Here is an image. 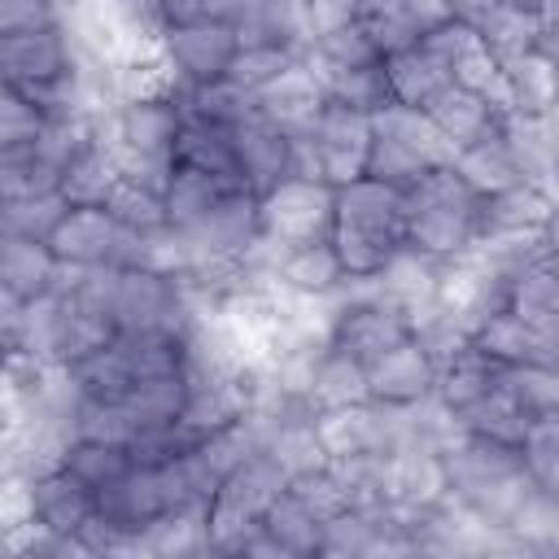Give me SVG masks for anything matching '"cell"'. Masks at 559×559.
Segmentation results:
<instances>
[{
  "label": "cell",
  "mask_w": 559,
  "mask_h": 559,
  "mask_svg": "<svg viewBox=\"0 0 559 559\" xmlns=\"http://www.w3.org/2000/svg\"><path fill=\"white\" fill-rule=\"evenodd\" d=\"M349 280H376L406 253V197L371 175L336 188L328 231Z\"/></svg>",
  "instance_id": "cell-1"
},
{
  "label": "cell",
  "mask_w": 559,
  "mask_h": 559,
  "mask_svg": "<svg viewBox=\"0 0 559 559\" xmlns=\"http://www.w3.org/2000/svg\"><path fill=\"white\" fill-rule=\"evenodd\" d=\"M406 197V253L459 258L480 245V197L459 179L454 166L428 170Z\"/></svg>",
  "instance_id": "cell-2"
},
{
  "label": "cell",
  "mask_w": 559,
  "mask_h": 559,
  "mask_svg": "<svg viewBox=\"0 0 559 559\" xmlns=\"http://www.w3.org/2000/svg\"><path fill=\"white\" fill-rule=\"evenodd\" d=\"M293 472L266 450V445H253L249 454H240L223 480L214 485L210 502H205V550L214 555H231L236 542L245 533H253L262 524V515L275 507V498L288 489Z\"/></svg>",
  "instance_id": "cell-3"
},
{
  "label": "cell",
  "mask_w": 559,
  "mask_h": 559,
  "mask_svg": "<svg viewBox=\"0 0 559 559\" xmlns=\"http://www.w3.org/2000/svg\"><path fill=\"white\" fill-rule=\"evenodd\" d=\"M332 210H336V188L328 179L284 175L275 188L258 197V245H271L284 253L297 245L328 240Z\"/></svg>",
  "instance_id": "cell-4"
},
{
  "label": "cell",
  "mask_w": 559,
  "mask_h": 559,
  "mask_svg": "<svg viewBox=\"0 0 559 559\" xmlns=\"http://www.w3.org/2000/svg\"><path fill=\"white\" fill-rule=\"evenodd\" d=\"M183 100L179 92H140L118 109V148L122 170H140L157 183H166V170L175 162V144L183 135Z\"/></svg>",
  "instance_id": "cell-5"
},
{
  "label": "cell",
  "mask_w": 559,
  "mask_h": 559,
  "mask_svg": "<svg viewBox=\"0 0 559 559\" xmlns=\"http://www.w3.org/2000/svg\"><path fill=\"white\" fill-rule=\"evenodd\" d=\"M0 70H4V87L26 92V96L57 109V92L70 83V70H74L70 39H66L61 22L39 26V31L0 35Z\"/></svg>",
  "instance_id": "cell-6"
},
{
  "label": "cell",
  "mask_w": 559,
  "mask_h": 559,
  "mask_svg": "<svg viewBox=\"0 0 559 559\" xmlns=\"http://www.w3.org/2000/svg\"><path fill=\"white\" fill-rule=\"evenodd\" d=\"M162 52H166V66L175 70V92L201 87V83L227 79L231 57L240 52V31L223 17L179 22L162 31Z\"/></svg>",
  "instance_id": "cell-7"
},
{
  "label": "cell",
  "mask_w": 559,
  "mask_h": 559,
  "mask_svg": "<svg viewBox=\"0 0 559 559\" xmlns=\"http://www.w3.org/2000/svg\"><path fill=\"white\" fill-rule=\"evenodd\" d=\"M31 520L39 533L57 537H83L96 550V528H100V493L87 489L79 476H70L61 463L39 472L31 480Z\"/></svg>",
  "instance_id": "cell-8"
},
{
  "label": "cell",
  "mask_w": 559,
  "mask_h": 559,
  "mask_svg": "<svg viewBox=\"0 0 559 559\" xmlns=\"http://www.w3.org/2000/svg\"><path fill=\"white\" fill-rule=\"evenodd\" d=\"M437 371H441V358L428 349L419 332H411L406 341L384 349L376 362H367V397L371 406H389V411L415 406L428 393H437Z\"/></svg>",
  "instance_id": "cell-9"
},
{
  "label": "cell",
  "mask_w": 559,
  "mask_h": 559,
  "mask_svg": "<svg viewBox=\"0 0 559 559\" xmlns=\"http://www.w3.org/2000/svg\"><path fill=\"white\" fill-rule=\"evenodd\" d=\"M415 328V319L393 306V301H349L336 319H332V332H328V349L354 358V362H376L384 349H393L397 341H406Z\"/></svg>",
  "instance_id": "cell-10"
},
{
  "label": "cell",
  "mask_w": 559,
  "mask_h": 559,
  "mask_svg": "<svg viewBox=\"0 0 559 559\" xmlns=\"http://www.w3.org/2000/svg\"><path fill=\"white\" fill-rule=\"evenodd\" d=\"M231 140H236L240 175H245V183L258 197L266 188H275L284 175H293V135L284 127H275L262 109H253L249 118H240L231 127Z\"/></svg>",
  "instance_id": "cell-11"
},
{
  "label": "cell",
  "mask_w": 559,
  "mask_h": 559,
  "mask_svg": "<svg viewBox=\"0 0 559 559\" xmlns=\"http://www.w3.org/2000/svg\"><path fill=\"white\" fill-rule=\"evenodd\" d=\"M498 306H507L515 319H524L533 332H542L546 341H559V266L537 249L533 262L515 266L502 280V297Z\"/></svg>",
  "instance_id": "cell-12"
},
{
  "label": "cell",
  "mask_w": 559,
  "mask_h": 559,
  "mask_svg": "<svg viewBox=\"0 0 559 559\" xmlns=\"http://www.w3.org/2000/svg\"><path fill=\"white\" fill-rule=\"evenodd\" d=\"M61 262L52 258L48 240L39 236H17V231H4L0 240V288L4 297L13 301H44L61 288Z\"/></svg>",
  "instance_id": "cell-13"
},
{
  "label": "cell",
  "mask_w": 559,
  "mask_h": 559,
  "mask_svg": "<svg viewBox=\"0 0 559 559\" xmlns=\"http://www.w3.org/2000/svg\"><path fill=\"white\" fill-rule=\"evenodd\" d=\"M502 135L511 144L520 179L528 188H537L542 197L559 201V131H555V118H528V114L507 109Z\"/></svg>",
  "instance_id": "cell-14"
},
{
  "label": "cell",
  "mask_w": 559,
  "mask_h": 559,
  "mask_svg": "<svg viewBox=\"0 0 559 559\" xmlns=\"http://www.w3.org/2000/svg\"><path fill=\"white\" fill-rule=\"evenodd\" d=\"M236 188H245V183H231V179H218V175H210V170H197V166H188V162H170V170H166V183H162V192H166V218H170V231H179V236H192ZM253 192V188H249Z\"/></svg>",
  "instance_id": "cell-15"
},
{
  "label": "cell",
  "mask_w": 559,
  "mask_h": 559,
  "mask_svg": "<svg viewBox=\"0 0 559 559\" xmlns=\"http://www.w3.org/2000/svg\"><path fill=\"white\" fill-rule=\"evenodd\" d=\"M424 114H428L432 127L450 140L454 153L467 148V144H476V140H485V135H498L502 122H507V109H502L493 96L472 92V87H459V83H450Z\"/></svg>",
  "instance_id": "cell-16"
},
{
  "label": "cell",
  "mask_w": 559,
  "mask_h": 559,
  "mask_svg": "<svg viewBox=\"0 0 559 559\" xmlns=\"http://www.w3.org/2000/svg\"><path fill=\"white\" fill-rule=\"evenodd\" d=\"M441 13H428L419 0H354L349 22L376 44L380 57L415 44Z\"/></svg>",
  "instance_id": "cell-17"
},
{
  "label": "cell",
  "mask_w": 559,
  "mask_h": 559,
  "mask_svg": "<svg viewBox=\"0 0 559 559\" xmlns=\"http://www.w3.org/2000/svg\"><path fill=\"white\" fill-rule=\"evenodd\" d=\"M384 79H389L393 105H406V109H428L454 83V74L445 70V61L437 52H428L419 39L384 57Z\"/></svg>",
  "instance_id": "cell-18"
},
{
  "label": "cell",
  "mask_w": 559,
  "mask_h": 559,
  "mask_svg": "<svg viewBox=\"0 0 559 559\" xmlns=\"http://www.w3.org/2000/svg\"><path fill=\"white\" fill-rule=\"evenodd\" d=\"M502 376H507V367L493 362L489 354H480V349L463 336V345L450 349V358H445L441 371H437V397H441V406H445L450 415H459V411H467L472 402H480L485 393H493V389L502 384Z\"/></svg>",
  "instance_id": "cell-19"
},
{
  "label": "cell",
  "mask_w": 559,
  "mask_h": 559,
  "mask_svg": "<svg viewBox=\"0 0 559 559\" xmlns=\"http://www.w3.org/2000/svg\"><path fill=\"white\" fill-rule=\"evenodd\" d=\"M507 100L511 114H528V118L559 114V57L546 44L528 48L507 66Z\"/></svg>",
  "instance_id": "cell-20"
},
{
  "label": "cell",
  "mask_w": 559,
  "mask_h": 559,
  "mask_svg": "<svg viewBox=\"0 0 559 559\" xmlns=\"http://www.w3.org/2000/svg\"><path fill=\"white\" fill-rule=\"evenodd\" d=\"M454 419L463 424L467 437H480V441L502 445V450H520L524 437H528V428H533V415H528L524 402L511 393L507 376H502V384H498L493 393H485L480 402H472V406L459 411Z\"/></svg>",
  "instance_id": "cell-21"
},
{
  "label": "cell",
  "mask_w": 559,
  "mask_h": 559,
  "mask_svg": "<svg viewBox=\"0 0 559 559\" xmlns=\"http://www.w3.org/2000/svg\"><path fill=\"white\" fill-rule=\"evenodd\" d=\"M105 205H109V214H114L127 231H135V236H157V231L170 227L162 183L148 179V175H140V170H122V175L114 179V188L105 192Z\"/></svg>",
  "instance_id": "cell-22"
},
{
  "label": "cell",
  "mask_w": 559,
  "mask_h": 559,
  "mask_svg": "<svg viewBox=\"0 0 559 559\" xmlns=\"http://www.w3.org/2000/svg\"><path fill=\"white\" fill-rule=\"evenodd\" d=\"M450 166L459 170V179H463L480 201H489V197H498V192L524 183L520 170H515V157H511V144H507L502 131H498V135H485V140H476V144H467V148H459Z\"/></svg>",
  "instance_id": "cell-23"
},
{
  "label": "cell",
  "mask_w": 559,
  "mask_h": 559,
  "mask_svg": "<svg viewBox=\"0 0 559 559\" xmlns=\"http://www.w3.org/2000/svg\"><path fill=\"white\" fill-rule=\"evenodd\" d=\"M550 205H555V201L542 197V192L528 188V183H515V188L489 197V201L480 205V245H485V240H502V236H524V231L542 236V223H546Z\"/></svg>",
  "instance_id": "cell-24"
},
{
  "label": "cell",
  "mask_w": 559,
  "mask_h": 559,
  "mask_svg": "<svg viewBox=\"0 0 559 559\" xmlns=\"http://www.w3.org/2000/svg\"><path fill=\"white\" fill-rule=\"evenodd\" d=\"M306 61L301 44H284V39H258V44H240V52L227 66V79L236 87H245L249 96L271 92L284 74H293Z\"/></svg>",
  "instance_id": "cell-25"
},
{
  "label": "cell",
  "mask_w": 559,
  "mask_h": 559,
  "mask_svg": "<svg viewBox=\"0 0 559 559\" xmlns=\"http://www.w3.org/2000/svg\"><path fill=\"white\" fill-rule=\"evenodd\" d=\"M175 162H188L197 170H210L218 179H231V183H245L240 175V157H236V140H231V127L223 122H205V118H188L183 122V135L175 144ZM249 188V183H245Z\"/></svg>",
  "instance_id": "cell-26"
},
{
  "label": "cell",
  "mask_w": 559,
  "mask_h": 559,
  "mask_svg": "<svg viewBox=\"0 0 559 559\" xmlns=\"http://www.w3.org/2000/svg\"><path fill=\"white\" fill-rule=\"evenodd\" d=\"M57 463L70 472V476H79L87 489H109L114 480H122L131 467H135V454H131V445H122V441H96V437H70L66 441V450L57 454Z\"/></svg>",
  "instance_id": "cell-27"
},
{
  "label": "cell",
  "mask_w": 559,
  "mask_h": 559,
  "mask_svg": "<svg viewBox=\"0 0 559 559\" xmlns=\"http://www.w3.org/2000/svg\"><path fill=\"white\" fill-rule=\"evenodd\" d=\"M262 528L275 537V546L284 550V555H293V559H301V555H323V546H328V524L293 493V489H284L280 498H275V507L262 515Z\"/></svg>",
  "instance_id": "cell-28"
},
{
  "label": "cell",
  "mask_w": 559,
  "mask_h": 559,
  "mask_svg": "<svg viewBox=\"0 0 559 559\" xmlns=\"http://www.w3.org/2000/svg\"><path fill=\"white\" fill-rule=\"evenodd\" d=\"M310 406L314 411H341V406H371L367 397V367L336 354V349H323V358L314 362V376H310Z\"/></svg>",
  "instance_id": "cell-29"
},
{
  "label": "cell",
  "mask_w": 559,
  "mask_h": 559,
  "mask_svg": "<svg viewBox=\"0 0 559 559\" xmlns=\"http://www.w3.org/2000/svg\"><path fill=\"white\" fill-rule=\"evenodd\" d=\"M275 280L288 284L293 293H332L345 275L332 240H314V245H297V249H284L275 258Z\"/></svg>",
  "instance_id": "cell-30"
},
{
  "label": "cell",
  "mask_w": 559,
  "mask_h": 559,
  "mask_svg": "<svg viewBox=\"0 0 559 559\" xmlns=\"http://www.w3.org/2000/svg\"><path fill=\"white\" fill-rule=\"evenodd\" d=\"M188 397H192V380H188V371H179V376L140 380V384L122 397V406H127V415L135 419V428H157V424L183 419Z\"/></svg>",
  "instance_id": "cell-31"
},
{
  "label": "cell",
  "mask_w": 559,
  "mask_h": 559,
  "mask_svg": "<svg viewBox=\"0 0 559 559\" xmlns=\"http://www.w3.org/2000/svg\"><path fill=\"white\" fill-rule=\"evenodd\" d=\"M118 175H122V162L92 135V140L66 162V170H61V197H66L70 205H79V201H105V192L114 188Z\"/></svg>",
  "instance_id": "cell-32"
},
{
  "label": "cell",
  "mask_w": 559,
  "mask_h": 559,
  "mask_svg": "<svg viewBox=\"0 0 559 559\" xmlns=\"http://www.w3.org/2000/svg\"><path fill=\"white\" fill-rule=\"evenodd\" d=\"M323 83V96L362 114H376L384 105H393L389 96V79H384V57L367 61V66H349V70H314Z\"/></svg>",
  "instance_id": "cell-33"
},
{
  "label": "cell",
  "mask_w": 559,
  "mask_h": 559,
  "mask_svg": "<svg viewBox=\"0 0 559 559\" xmlns=\"http://www.w3.org/2000/svg\"><path fill=\"white\" fill-rule=\"evenodd\" d=\"M428 170H437V162H428L415 144H406V140H397V135L371 127V148H367V170H362V175H371V179H380V183L406 192V188H415Z\"/></svg>",
  "instance_id": "cell-34"
},
{
  "label": "cell",
  "mask_w": 559,
  "mask_h": 559,
  "mask_svg": "<svg viewBox=\"0 0 559 559\" xmlns=\"http://www.w3.org/2000/svg\"><path fill=\"white\" fill-rule=\"evenodd\" d=\"M476 26H480V35H485L489 52L502 61V70H507L515 57H524L528 48H537V44H542L537 13L515 9V4H507V0H498V4L476 22Z\"/></svg>",
  "instance_id": "cell-35"
},
{
  "label": "cell",
  "mask_w": 559,
  "mask_h": 559,
  "mask_svg": "<svg viewBox=\"0 0 559 559\" xmlns=\"http://www.w3.org/2000/svg\"><path fill=\"white\" fill-rule=\"evenodd\" d=\"M520 459H524V476L537 489V498L559 507V411L533 419V428L520 445Z\"/></svg>",
  "instance_id": "cell-36"
},
{
  "label": "cell",
  "mask_w": 559,
  "mask_h": 559,
  "mask_svg": "<svg viewBox=\"0 0 559 559\" xmlns=\"http://www.w3.org/2000/svg\"><path fill=\"white\" fill-rule=\"evenodd\" d=\"M57 118H61V114H57L52 105H44V100H35V96H26V92L4 87V96H0V153L39 144V140L52 131Z\"/></svg>",
  "instance_id": "cell-37"
},
{
  "label": "cell",
  "mask_w": 559,
  "mask_h": 559,
  "mask_svg": "<svg viewBox=\"0 0 559 559\" xmlns=\"http://www.w3.org/2000/svg\"><path fill=\"white\" fill-rule=\"evenodd\" d=\"M135 419L127 415L122 402H96V397H79L74 406V437H96V441H122L131 445L135 437Z\"/></svg>",
  "instance_id": "cell-38"
},
{
  "label": "cell",
  "mask_w": 559,
  "mask_h": 559,
  "mask_svg": "<svg viewBox=\"0 0 559 559\" xmlns=\"http://www.w3.org/2000/svg\"><path fill=\"white\" fill-rule=\"evenodd\" d=\"M66 197L61 192H48V197H22V201H4V231H17V236H48L52 223L66 214Z\"/></svg>",
  "instance_id": "cell-39"
},
{
  "label": "cell",
  "mask_w": 559,
  "mask_h": 559,
  "mask_svg": "<svg viewBox=\"0 0 559 559\" xmlns=\"http://www.w3.org/2000/svg\"><path fill=\"white\" fill-rule=\"evenodd\" d=\"M57 26V0H0V35Z\"/></svg>",
  "instance_id": "cell-40"
},
{
  "label": "cell",
  "mask_w": 559,
  "mask_h": 559,
  "mask_svg": "<svg viewBox=\"0 0 559 559\" xmlns=\"http://www.w3.org/2000/svg\"><path fill=\"white\" fill-rule=\"evenodd\" d=\"M493 4H498V0H441V9H445L450 17H463V22H472V26H476Z\"/></svg>",
  "instance_id": "cell-41"
},
{
  "label": "cell",
  "mask_w": 559,
  "mask_h": 559,
  "mask_svg": "<svg viewBox=\"0 0 559 559\" xmlns=\"http://www.w3.org/2000/svg\"><path fill=\"white\" fill-rule=\"evenodd\" d=\"M537 245H542V253L559 266V201L550 205V214H546V223H542V236H537Z\"/></svg>",
  "instance_id": "cell-42"
},
{
  "label": "cell",
  "mask_w": 559,
  "mask_h": 559,
  "mask_svg": "<svg viewBox=\"0 0 559 559\" xmlns=\"http://www.w3.org/2000/svg\"><path fill=\"white\" fill-rule=\"evenodd\" d=\"M507 4H515V9H528V13H537V9H542V0H507Z\"/></svg>",
  "instance_id": "cell-43"
},
{
  "label": "cell",
  "mask_w": 559,
  "mask_h": 559,
  "mask_svg": "<svg viewBox=\"0 0 559 559\" xmlns=\"http://www.w3.org/2000/svg\"><path fill=\"white\" fill-rule=\"evenodd\" d=\"M555 131H559V114H555Z\"/></svg>",
  "instance_id": "cell-44"
},
{
  "label": "cell",
  "mask_w": 559,
  "mask_h": 559,
  "mask_svg": "<svg viewBox=\"0 0 559 559\" xmlns=\"http://www.w3.org/2000/svg\"><path fill=\"white\" fill-rule=\"evenodd\" d=\"M555 57H559V52H555Z\"/></svg>",
  "instance_id": "cell-45"
}]
</instances>
